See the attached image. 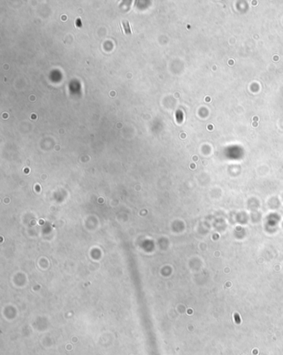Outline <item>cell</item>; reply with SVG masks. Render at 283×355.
Wrapping results in <instances>:
<instances>
[{
	"instance_id": "cell-1",
	"label": "cell",
	"mask_w": 283,
	"mask_h": 355,
	"mask_svg": "<svg viewBox=\"0 0 283 355\" xmlns=\"http://www.w3.org/2000/svg\"><path fill=\"white\" fill-rule=\"evenodd\" d=\"M122 27H123V31H125V33H126V35H130V34L132 33L131 29H130V27L129 21L123 20V21H122Z\"/></svg>"
}]
</instances>
